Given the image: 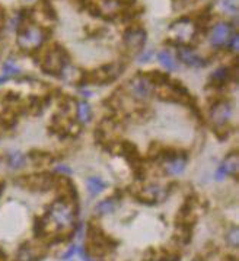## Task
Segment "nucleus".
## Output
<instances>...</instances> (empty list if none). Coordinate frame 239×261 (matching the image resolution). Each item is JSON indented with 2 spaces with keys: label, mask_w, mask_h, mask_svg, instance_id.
Masks as SVG:
<instances>
[{
  "label": "nucleus",
  "mask_w": 239,
  "mask_h": 261,
  "mask_svg": "<svg viewBox=\"0 0 239 261\" xmlns=\"http://www.w3.org/2000/svg\"><path fill=\"white\" fill-rule=\"evenodd\" d=\"M178 57H179L181 62L190 66V67H203L206 64L197 53H194L191 48H179Z\"/></svg>",
  "instance_id": "10"
},
{
  "label": "nucleus",
  "mask_w": 239,
  "mask_h": 261,
  "mask_svg": "<svg viewBox=\"0 0 239 261\" xmlns=\"http://www.w3.org/2000/svg\"><path fill=\"white\" fill-rule=\"evenodd\" d=\"M229 41H230V48L232 50H236V47H238V37H232Z\"/></svg>",
  "instance_id": "25"
},
{
  "label": "nucleus",
  "mask_w": 239,
  "mask_h": 261,
  "mask_svg": "<svg viewBox=\"0 0 239 261\" xmlns=\"http://www.w3.org/2000/svg\"><path fill=\"white\" fill-rule=\"evenodd\" d=\"M117 207V201L115 199H107L102 200V201H99L98 204H96V207H95V212H96V215H108V213H113Z\"/></svg>",
  "instance_id": "14"
},
{
  "label": "nucleus",
  "mask_w": 239,
  "mask_h": 261,
  "mask_svg": "<svg viewBox=\"0 0 239 261\" xmlns=\"http://www.w3.org/2000/svg\"><path fill=\"white\" fill-rule=\"evenodd\" d=\"M157 60H159L161 64H162L167 70H169V72H172V70L177 69V62L174 60V57L171 56V53L161 51L157 54Z\"/></svg>",
  "instance_id": "16"
},
{
  "label": "nucleus",
  "mask_w": 239,
  "mask_h": 261,
  "mask_svg": "<svg viewBox=\"0 0 239 261\" xmlns=\"http://www.w3.org/2000/svg\"><path fill=\"white\" fill-rule=\"evenodd\" d=\"M77 115H79V120L82 123H89L91 121V117H92V110H91V105L88 102L82 101L79 104V108H77Z\"/></svg>",
  "instance_id": "18"
},
{
  "label": "nucleus",
  "mask_w": 239,
  "mask_h": 261,
  "mask_svg": "<svg viewBox=\"0 0 239 261\" xmlns=\"http://www.w3.org/2000/svg\"><path fill=\"white\" fill-rule=\"evenodd\" d=\"M219 6L222 8V11L230 13V15H236L238 12V0H220Z\"/></svg>",
  "instance_id": "19"
},
{
  "label": "nucleus",
  "mask_w": 239,
  "mask_h": 261,
  "mask_svg": "<svg viewBox=\"0 0 239 261\" xmlns=\"http://www.w3.org/2000/svg\"><path fill=\"white\" fill-rule=\"evenodd\" d=\"M226 240H228V242L232 247H238V229L232 228L230 232L228 233V237H226Z\"/></svg>",
  "instance_id": "21"
},
{
  "label": "nucleus",
  "mask_w": 239,
  "mask_h": 261,
  "mask_svg": "<svg viewBox=\"0 0 239 261\" xmlns=\"http://www.w3.org/2000/svg\"><path fill=\"white\" fill-rule=\"evenodd\" d=\"M233 114V108L229 102H220L216 107H213L211 110V120L216 124H223L226 123L229 118Z\"/></svg>",
  "instance_id": "9"
},
{
  "label": "nucleus",
  "mask_w": 239,
  "mask_h": 261,
  "mask_svg": "<svg viewBox=\"0 0 239 261\" xmlns=\"http://www.w3.org/2000/svg\"><path fill=\"white\" fill-rule=\"evenodd\" d=\"M56 171H57V172H62V174H67V175L72 174V169L69 167H66V165H59V167H56Z\"/></svg>",
  "instance_id": "23"
},
{
  "label": "nucleus",
  "mask_w": 239,
  "mask_h": 261,
  "mask_svg": "<svg viewBox=\"0 0 239 261\" xmlns=\"http://www.w3.org/2000/svg\"><path fill=\"white\" fill-rule=\"evenodd\" d=\"M5 260H6V255L0 251V261H5Z\"/></svg>",
  "instance_id": "26"
},
{
  "label": "nucleus",
  "mask_w": 239,
  "mask_h": 261,
  "mask_svg": "<svg viewBox=\"0 0 239 261\" xmlns=\"http://www.w3.org/2000/svg\"><path fill=\"white\" fill-rule=\"evenodd\" d=\"M232 38V27L226 22H220L218 23L210 35V41L216 47H222L225 44H228L229 40Z\"/></svg>",
  "instance_id": "7"
},
{
  "label": "nucleus",
  "mask_w": 239,
  "mask_h": 261,
  "mask_svg": "<svg viewBox=\"0 0 239 261\" xmlns=\"http://www.w3.org/2000/svg\"><path fill=\"white\" fill-rule=\"evenodd\" d=\"M77 252V245H72L70 248H69V251L66 252V254H63L62 255V258L63 260H69V258H72L73 255Z\"/></svg>",
  "instance_id": "22"
},
{
  "label": "nucleus",
  "mask_w": 239,
  "mask_h": 261,
  "mask_svg": "<svg viewBox=\"0 0 239 261\" xmlns=\"http://www.w3.org/2000/svg\"><path fill=\"white\" fill-rule=\"evenodd\" d=\"M44 255V248L40 245L25 244L18 252V261H37Z\"/></svg>",
  "instance_id": "8"
},
{
  "label": "nucleus",
  "mask_w": 239,
  "mask_h": 261,
  "mask_svg": "<svg viewBox=\"0 0 239 261\" xmlns=\"http://www.w3.org/2000/svg\"><path fill=\"white\" fill-rule=\"evenodd\" d=\"M124 44L130 51H142L146 44V31L142 28H130L124 34Z\"/></svg>",
  "instance_id": "4"
},
{
  "label": "nucleus",
  "mask_w": 239,
  "mask_h": 261,
  "mask_svg": "<svg viewBox=\"0 0 239 261\" xmlns=\"http://www.w3.org/2000/svg\"><path fill=\"white\" fill-rule=\"evenodd\" d=\"M19 73H21V69L13 60H6L3 63V76H6L8 79L13 77V76H18Z\"/></svg>",
  "instance_id": "17"
},
{
  "label": "nucleus",
  "mask_w": 239,
  "mask_h": 261,
  "mask_svg": "<svg viewBox=\"0 0 239 261\" xmlns=\"http://www.w3.org/2000/svg\"><path fill=\"white\" fill-rule=\"evenodd\" d=\"M150 57H152V51H146L143 53L140 57H139V63H145V62H149L150 60Z\"/></svg>",
  "instance_id": "24"
},
{
  "label": "nucleus",
  "mask_w": 239,
  "mask_h": 261,
  "mask_svg": "<svg viewBox=\"0 0 239 261\" xmlns=\"http://www.w3.org/2000/svg\"><path fill=\"white\" fill-rule=\"evenodd\" d=\"M26 164V158L21 152H11L8 155V165L12 168V169H19V168L25 167Z\"/></svg>",
  "instance_id": "15"
},
{
  "label": "nucleus",
  "mask_w": 239,
  "mask_h": 261,
  "mask_svg": "<svg viewBox=\"0 0 239 261\" xmlns=\"http://www.w3.org/2000/svg\"><path fill=\"white\" fill-rule=\"evenodd\" d=\"M228 74H229V70L226 69V67H220V69H218V70L213 73L211 79H213V81H219V82H223V81H226Z\"/></svg>",
  "instance_id": "20"
},
{
  "label": "nucleus",
  "mask_w": 239,
  "mask_h": 261,
  "mask_svg": "<svg viewBox=\"0 0 239 261\" xmlns=\"http://www.w3.org/2000/svg\"><path fill=\"white\" fill-rule=\"evenodd\" d=\"M236 171H238V158L235 156V155H232V156L228 158V159L218 168L215 178H216L218 181H222L223 178L235 174Z\"/></svg>",
  "instance_id": "11"
},
{
  "label": "nucleus",
  "mask_w": 239,
  "mask_h": 261,
  "mask_svg": "<svg viewBox=\"0 0 239 261\" xmlns=\"http://www.w3.org/2000/svg\"><path fill=\"white\" fill-rule=\"evenodd\" d=\"M86 186H88V191H89L91 196H98L99 193H102L105 188H107V182H105L102 178L91 177L88 178Z\"/></svg>",
  "instance_id": "13"
},
{
  "label": "nucleus",
  "mask_w": 239,
  "mask_h": 261,
  "mask_svg": "<svg viewBox=\"0 0 239 261\" xmlns=\"http://www.w3.org/2000/svg\"><path fill=\"white\" fill-rule=\"evenodd\" d=\"M45 41V34L38 27H26L18 35V45L22 50H37Z\"/></svg>",
  "instance_id": "3"
},
{
  "label": "nucleus",
  "mask_w": 239,
  "mask_h": 261,
  "mask_svg": "<svg viewBox=\"0 0 239 261\" xmlns=\"http://www.w3.org/2000/svg\"><path fill=\"white\" fill-rule=\"evenodd\" d=\"M130 89H131V94L135 95V98H137V99H147L152 94L153 85H152L149 77L139 76V77L131 81Z\"/></svg>",
  "instance_id": "6"
},
{
  "label": "nucleus",
  "mask_w": 239,
  "mask_h": 261,
  "mask_svg": "<svg viewBox=\"0 0 239 261\" xmlns=\"http://www.w3.org/2000/svg\"><path fill=\"white\" fill-rule=\"evenodd\" d=\"M185 168H187V162H185V159L184 158H175V159H172V161H169L167 164V172L169 175H181V174H184V171H185Z\"/></svg>",
  "instance_id": "12"
},
{
  "label": "nucleus",
  "mask_w": 239,
  "mask_h": 261,
  "mask_svg": "<svg viewBox=\"0 0 239 261\" xmlns=\"http://www.w3.org/2000/svg\"><path fill=\"white\" fill-rule=\"evenodd\" d=\"M47 218L54 223V226H57L60 229H69L74 222V212L67 201L57 200L51 204Z\"/></svg>",
  "instance_id": "1"
},
{
  "label": "nucleus",
  "mask_w": 239,
  "mask_h": 261,
  "mask_svg": "<svg viewBox=\"0 0 239 261\" xmlns=\"http://www.w3.org/2000/svg\"><path fill=\"white\" fill-rule=\"evenodd\" d=\"M67 63H69V57L64 48L59 45H52L42 57V69L48 73H60L63 72V69L67 67Z\"/></svg>",
  "instance_id": "2"
},
{
  "label": "nucleus",
  "mask_w": 239,
  "mask_h": 261,
  "mask_svg": "<svg viewBox=\"0 0 239 261\" xmlns=\"http://www.w3.org/2000/svg\"><path fill=\"white\" fill-rule=\"evenodd\" d=\"M168 190L159 184H152V186H147L145 187L140 194H139V199L142 200L143 203H159L162 200L167 199Z\"/></svg>",
  "instance_id": "5"
}]
</instances>
